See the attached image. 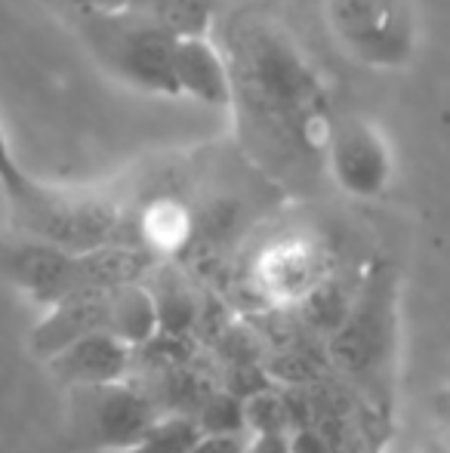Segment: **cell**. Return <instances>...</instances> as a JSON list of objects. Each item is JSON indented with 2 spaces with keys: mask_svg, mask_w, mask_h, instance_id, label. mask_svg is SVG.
<instances>
[{
  "mask_svg": "<svg viewBox=\"0 0 450 453\" xmlns=\"http://www.w3.org/2000/svg\"><path fill=\"white\" fill-rule=\"evenodd\" d=\"M395 157L389 139L373 120L361 114H333L324 149V176L342 195L373 201L392 182Z\"/></svg>",
  "mask_w": 450,
  "mask_h": 453,
  "instance_id": "8",
  "label": "cell"
},
{
  "mask_svg": "<svg viewBox=\"0 0 450 453\" xmlns=\"http://www.w3.org/2000/svg\"><path fill=\"white\" fill-rule=\"evenodd\" d=\"M247 453H290V441L284 435H259L250 438Z\"/></svg>",
  "mask_w": 450,
  "mask_h": 453,
  "instance_id": "18",
  "label": "cell"
},
{
  "mask_svg": "<svg viewBox=\"0 0 450 453\" xmlns=\"http://www.w3.org/2000/svg\"><path fill=\"white\" fill-rule=\"evenodd\" d=\"M331 278V250L309 232L269 238L250 263V284L275 303H302Z\"/></svg>",
  "mask_w": 450,
  "mask_h": 453,
  "instance_id": "9",
  "label": "cell"
},
{
  "mask_svg": "<svg viewBox=\"0 0 450 453\" xmlns=\"http://www.w3.org/2000/svg\"><path fill=\"white\" fill-rule=\"evenodd\" d=\"M130 12L173 37H201L213 25L217 0H130Z\"/></svg>",
  "mask_w": 450,
  "mask_h": 453,
  "instance_id": "13",
  "label": "cell"
},
{
  "mask_svg": "<svg viewBox=\"0 0 450 453\" xmlns=\"http://www.w3.org/2000/svg\"><path fill=\"white\" fill-rule=\"evenodd\" d=\"M68 19L74 16H109V12L130 10V0H56Z\"/></svg>",
  "mask_w": 450,
  "mask_h": 453,
  "instance_id": "16",
  "label": "cell"
},
{
  "mask_svg": "<svg viewBox=\"0 0 450 453\" xmlns=\"http://www.w3.org/2000/svg\"><path fill=\"white\" fill-rule=\"evenodd\" d=\"M337 47L373 72L408 68L416 53L414 0H324Z\"/></svg>",
  "mask_w": 450,
  "mask_h": 453,
  "instance_id": "6",
  "label": "cell"
},
{
  "mask_svg": "<svg viewBox=\"0 0 450 453\" xmlns=\"http://www.w3.org/2000/svg\"><path fill=\"white\" fill-rule=\"evenodd\" d=\"M333 367L377 413L389 419L398 361V274L389 263H370L346 315L327 342Z\"/></svg>",
  "mask_w": 450,
  "mask_h": 453,
  "instance_id": "2",
  "label": "cell"
},
{
  "mask_svg": "<svg viewBox=\"0 0 450 453\" xmlns=\"http://www.w3.org/2000/svg\"><path fill=\"white\" fill-rule=\"evenodd\" d=\"M72 22L99 65L109 68L114 78L142 93L176 96L170 78L173 35L130 10L109 16H74Z\"/></svg>",
  "mask_w": 450,
  "mask_h": 453,
  "instance_id": "5",
  "label": "cell"
},
{
  "mask_svg": "<svg viewBox=\"0 0 450 453\" xmlns=\"http://www.w3.org/2000/svg\"><path fill=\"white\" fill-rule=\"evenodd\" d=\"M31 180H34V176L22 170L16 151H12L10 133H6L4 120H0V191H4V197L10 201V197H16Z\"/></svg>",
  "mask_w": 450,
  "mask_h": 453,
  "instance_id": "15",
  "label": "cell"
},
{
  "mask_svg": "<svg viewBox=\"0 0 450 453\" xmlns=\"http://www.w3.org/2000/svg\"><path fill=\"white\" fill-rule=\"evenodd\" d=\"M173 93L188 96L210 108H228V68L219 43L207 35L176 37L173 62H170Z\"/></svg>",
  "mask_w": 450,
  "mask_h": 453,
  "instance_id": "12",
  "label": "cell"
},
{
  "mask_svg": "<svg viewBox=\"0 0 450 453\" xmlns=\"http://www.w3.org/2000/svg\"><path fill=\"white\" fill-rule=\"evenodd\" d=\"M157 417V401L130 386V380L114 386L68 388V423L78 444L90 450H126L155 426Z\"/></svg>",
  "mask_w": 450,
  "mask_h": 453,
  "instance_id": "7",
  "label": "cell"
},
{
  "mask_svg": "<svg viewBox=\"0 0 450 453\" xmlns=\"http://www.w3.org/2000/svg\"><path fill=\"white\" fill-rule=\"evenodd\" d=\"M6 203H10V222L16 238L72 253H90L103 247H136L133 244V207L103 191L59 188V185L31 180Z\"/></svg>",
  "mask_w": 450,
  "mask_h": 453,
  "instance_id": "3",
  "label": "cell"
},
{
  "mask_svg": "<svg viewBox=\"0 0 450 453\" xmlns=\"http://www.w3.org/2000/svg\"><path fill=\"white\" fill-rule=\"evenodd\" d=\"M111 290L114 287L80 290V293H74V296H65L62 303L50 305L47 315L41 318V324H37L28 336L31 352L41 361H50L56 352H62V349L72 346V342L84 340V336L109 334Z\"/></svg>",
  "mask_w": 450,
  "mask_h": 453,
  "instance_id": "10",
  "label": "cell"
},
{
  "mask_svg": "<svg viewBox=\"0 0 450 453\" xmlns=\"http://www.w3.org/2000/svg\"><path fill=\"white\" fill-rule=\"evenodd\" d=\"M155 265L157 259L139 247L72 253L25 238L0 241V274L47 309L80 290L139 284Z\"/></svg>",
  "mask_w": 450,
  "mask_h": 453,
  "instance_id": "4",
  "label": "cell"
},
{
  "mask_svg": "<svg viewBox=\"0 0 450 453\" xmlns=\"http://www.w3.org/2000/svg\"><path fill=\"white\" fill-rule=\"evenodd\" d=\"M228 111L244 157L275 188L309 195L324 176L333 102L281 22L240 12L225 28Z\"/></svg>",
  "mask_w": 450,
  "mask_h": 453,
  "instance_id": "1",
  "label": "cell"
},
{
  "mask_svg": "<svg viewBox=\"0 0 450 453\" xmlns=\"http://www.w3.org/2000/svg\"><path fill=\"white\" fill-rule=\"evenodd\" d=\"M136 349L114 340L109 334H93L72 342L47 361L50 373L65 388H93L126 382L133 373Z\"/></svg>",
  "mask_w": 450,
  "mask_h": 453,
  "instance_id": "11",
  "label": "cell"
},
{
  "mask_svg": "<svg viewBox=\"0 0 450 453\" xmlns=\"http://www.w3.org/2000/svg\"><path fill=\"white\" fill-rule=\"evenodd\" d=\"M201 429L188 413H161L149 432L120 453H188Z\"/></svg>",
  "mask_w": 450,
  "mask_h": 453,
  "instance_id": "14",
  "label": "cell"
},
{
  "mask_svg": "<svg viewBox=\"0 0 450 453\" xmlns=\"http://www.w3.org/2000/svg\"><path fill=\"white\" fill-rule=\"evenodd\" d=\"M247 435H201L188 453H247Z\"/></svg>",
  "mask_w": 450,
  "mask_h": 453,
  "instance_id": "17",
  "label": "cell"
}]
</instances>
